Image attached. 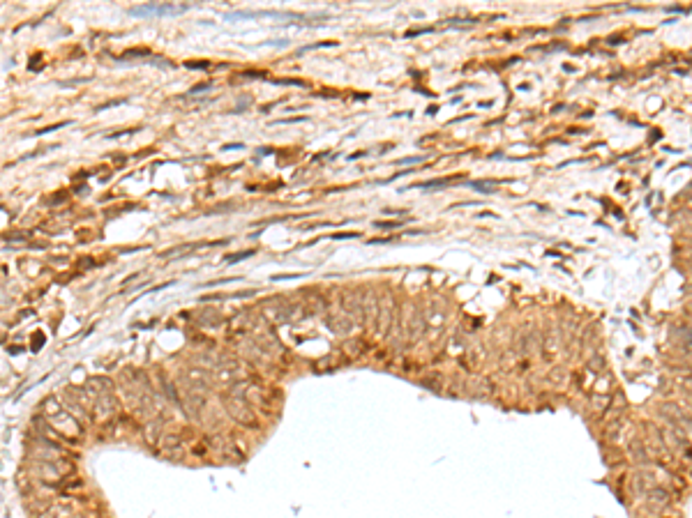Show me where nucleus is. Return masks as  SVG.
I'll return each mask as SVG.
<instances>
[{"mask_svg": "<svg viewBox=\"0 0 692 518\" xmlns=\"http://www.w3.org/2000/svg\"><path fill=\"white\" fill-rule=\"evenodd\" d=\"M224 408H226V412L236 419L238 424H245V426H256L254 410H251V403L247 399L236 396V394H229V396H224Z\"/></svg>", "mask_w": 692, "mask_h": 518, "instance_id": "1", "label": "nucleus"}, {"mask_svg": "<svg viewBox=\"0 0 692 518\" xmlns=\"http://www.w3.org/2000/svg\"><path fill=\"white\" fill-rule=\"evenodd\" d=\"M261 311H263V318H266L268 323L281 325V323H289V320H291L293 304L281 299V297H272V299H268V302H263Z\"/></svg>", "mask_w": 692, "mask_h": 518, "instance_id": "2", "label": "nucleus"}, {"mask_svg": "<svg viewBox=\"0 0 692 518\" xmlns=\"http://www.w3.org/2000/svg\"><path fill=\"white\" fill-rule=\"evenodd\" d=\"M182 383L190 385V389H194V392H206V387H210L212 385V375L208 369H203V366H194V369L185 371V378H182Z\"/></svg>", "mask_w": 692, "mask_h": 518, "instance_id": "3", "label": "nucleus"}, {"mask_svg": "<svg viewBox=\"0 0 692 518\" xmlns=\"http://www.w3.org/2000/svg\"><path fill=\"white\" fill-rule=\"evenodd\" d=\"M344 311L351 318H365V297L360 290H349L344 295Z\"/></svg>", "mask_w": 692, "mask_h": 518, "instance_id": "4", "label": "nucleus"}, {"mask_svg": "<svg viewBox=\"0 0 692 518\" xmlns=\"http://www.w3.org/2000/svg\"><path fill=\"white\" fill-rule=\"evenodd\" d=\"M187 5H157V3H150V5H141L134 7L132 14L136 16H146V14H178V12H185Z\"/></svg>", "mask_w": 692, "mask_h": 518, "instance_id": "5", "label": "nucleus"}, {"mask_svg": "<svg viewBox=\"0 0 692 518\" xmlns=\"http://www.w3.org/2000/svg\"><path fill=\"white\" fill-rule=\"evenodd\" d=\"M395 316V302H392V295H386L381 302V309H379V332L386 336L388 329H390V320Z\"/></svg>", "mask_w": 692, "mask_h": 518, "instance_id": "6", "label": "nucleus"}, {"mask_svg": "<svg viewBox=\"0 0 692 518\" xmlns=\"http://www.w3.org/2000/svg\"><path fill=\"white\" fill-rule=\"evenodd\" d=\"M326 323H328V327H330L335 334H349L353 329V318L349 314H344V316H341V314H332V316H328V318H326Z\"/></svg>", "mask_w": 692, "mask_h": 518, "instance_id": "7", "label": "nucleus"}, {"mask_svg": "<svg viewBox=\"0 0 692 518\" xmlns=\"http://www.w3.org/2000/svg\"><path fill=\"white\" fill-rule=\"evenodd\" d=\"M379 309H381V306H379L376 290H371V288H369V290L365 293V318H362V320H365L367 325H371L374 320L379 323Z\"/></svg>", "mask_w": 692, "mask_h": 518, "instance_id": "8", "label": "nucleus"}, {"mask_svg": "<svg viewBox=\"0 0 692 518\" xmlns=\"http://www.w3.org/2000/svg\"><path fill=\"white\" fill-rule=\"evenodd\" d=\"M95 410H97V415H100L102 419L111 417V415L115 412V399H113V394H104V396H100V399L95 401Z\"/></svg>", "mask_w": 692, "mask_h": 518, "instance_id": "9", "label": "nucleus"}, {"mask_svg": "<svg viewBox=\"0 0 692 518\" xmlns=\"http://www.w3.org/2000/svg\"><path fill=\"white\" fill-rule=\"evenodd\" d=\"M160 433H162V422H148L143 426V440L148 444H160Z\"/></svg>", "mask_w": 692, "mask_h": 518, "instance_id": "10", "label": "nucleus"}, {"mask_svg": "<svg viewBox=\"0 0 692 518\" xmlns=\"http://www.w3.org/2000/svg\"><path fill=\"white\" fill-rule=\"evenodd\" d=\"M219 323H222V316L212 309L201 311V314L196 316V325H201V327H217Z\"/></svg>", "mask_w": 692, "mask_h": 518, "instance_id": "11", "label": "nucleus"}, {"mask_svg": "<svg viewBox=\"0 0 692 518\" xmlns=\"http://www.w3.org/2000/svg\"><path fill=\"white\" fill-rule=\"evenodd\" d=\"M231 327L236 329V332H242V329H249V327H254V316H251L249 311H242V314H238L236 318H233V323H231Z\"/></svg>", "mask_w": 692, "mask_h": 518, "instance_id": "12", "label": "nucleus"}, {"mask_svg": "<svg viewBox=\"0 0 692 518\" xmlns=\"http://www.w3.org/2000/svg\"><path fill=\"white\" fill-rule=\"evenodd\" d=\"M72 516V509L65 507V504H53V507H46V511H42L40 518H70Z\"/></svg>", "mask_w": 692, "mask_h": 518, "instance_id": "13", "label": "nucleus"}, {"mask_svg": "<svg viewBox=\"0 0 692 518\" xmlns=\"http://www.w3.org/2000/svg\"><path fill=\"white\" fill-rule=\"evenodd\" d=\"M341 350H344L346 355H351V357H358V355H362V350H365V343H362L360 339H349L341 343Z\"/></svg>", "mask_w": 692, "mask_h": 518, "instance_id": "14", "label": "nucleus"}, {"mask_svg": "<svg viewBox=\"0 0 692 518\" xmlns=\"http://www.w3.org/2000/svg\"><path fill=\"white\" fill-rule=\"evenodd\" d=\"M422 329H425V318H422L420 314H413V320H411V339H420V334Z\"/></svg>", "mask_w": 692, "mask_h": 518, "instance_id": "15", "label": "nucleus"}, {"mask_svg": "<svg viewBox=\"0 0 692 518\" xmlns=\"http://www.w3.org/2000/svg\"><path fill=\"white\" fill-rule=\"evenodd\" d=\"M42 412H44L46 417H55V415H60V405H58V401L51 396V399H46L44 403H42Z\"/></svg>", "mask_w": 692, "mask_h": 518, "instance_id": "16", "label": "nucleus"}, {"mask_svg": "<svg viewBox=\"0 0 692 518\" xmlns=\"http://www.w3.org/2000/svg\"><path fill=\"white\" fill-rule=\"evenodd\" d=\"M249 256H254V251H251V249L238 251V254H229V256H226V263H240L242 258H249Z\"/></svg>", "mask_w": 692, "mask_h": 518, "instance_id": "17", "label": "nucleus"}, {"mask_svg": "<svg viewBox=\"0 0 692 518\" xmlns=\"http://www.w3.org/2000/svg\"><path fill=\"white\" fill-rule=\"evenodd\" d=\"M374 226L381 228V230H392V228H399V226H404V224H401V221H376Z\"/></svg>", "mask_w": 692, "mask_h": 518, "instance_id": "18", "label": "nucleus"}, {"mask_svg": "<svg viewBox=\"0 0 692 518\" xmlns=\"http://www.w3.org/2000/svg\"><path fill=\"white\" fill-rule=\"evenodd\" d=\"M160 444H162V447H173V444H178V438H176V435H162Z\"/></svg>", "mask_w": 692, "mask_h": 518, "instance_id": "19", "label": "nucleus"}, {"mask_svg": "<svg viewBox=\"0 0 692 518\" xmlns=\"http://www.w3.org/2000/svg\"><path fill=\"white\" fill-rule=\"evenodd\" d=\"M351 237H358V233H335L332 235V239H351Z\"/></svg>", "mask_w": 692, "mask_h": 518, "instance_id": "20", "label": "nucleus"}, {"mask_svg": "<svg viewBox=\"0 0 692 518\" xmlns=\"http://www.w3.org/2000/svg\"><path fill=\"white\" fill-rule=\"evenodd\" d=\"M425 161V157H408V159H399V164H420Z\"/></svg>", "mask_w": 692, "mask_h": 518, "instance_id": "21", "label": "nucleus"}, {"mask_svg": "<svg viewBox=\"0 0 692 518\" xmlns=\"http://www.w3.org/2000/svg\"><path fill=\"white\" fill-rule=\"evenodd\" d=\"M212 88V83H201V85H196V88H192V95H196V92H203V90H210Z\"/></svg>", "mask_w": 692, "mask_h": 518, "instance_id": "22", "label": "nucleus"}, {"mask_svg": "<svg viewBox=\"0 0 692 518\" xmlns=\"http://www.w3.org/2000/svg\"><path fill=\"white\" fill-rule=\"evenodd\" d=\"M187 67H190V70H206L208 62H187Z\"/></svg>", "mask_w": 692, "mask_h": 518, "instance_id": "23", "label": "nucleus"}]
</instances>
